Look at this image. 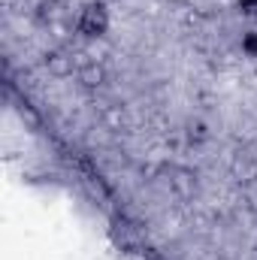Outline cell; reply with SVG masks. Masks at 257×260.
Returning <instances> with one entry per match:
<instances>
[{
  "label": "cell",
  "mask_w": 257,
  "mask_h": 260,
  "mask_svg": "<svg viewBox=\"0 0 257 260\" xmlns=\"http://www.w3.org/2000/svg\"><path fill=\"white\" fill-rule=\"evenodd\" d=\"M79 30L88 34V37L103 34L106 30V12H103V6H88L82 12V18H79Z\"/></svg>",
  "instance_id": "1"
},
{
  "label": "cell",
  "mask_w": 257,
  "mask_h": 260,
  "mask_svg": "<svg viewBox=\"0 0 257 260\" xmlns=\"http://www.w3.org/2000/svg\"><path fill=\"white\" fill-rule=\"evenodd\" d=\"M239 3H242V9H245V12H254V15H257V0H239Z\"/></svg>",
  "instance_id": "2"
}]
</instances>
